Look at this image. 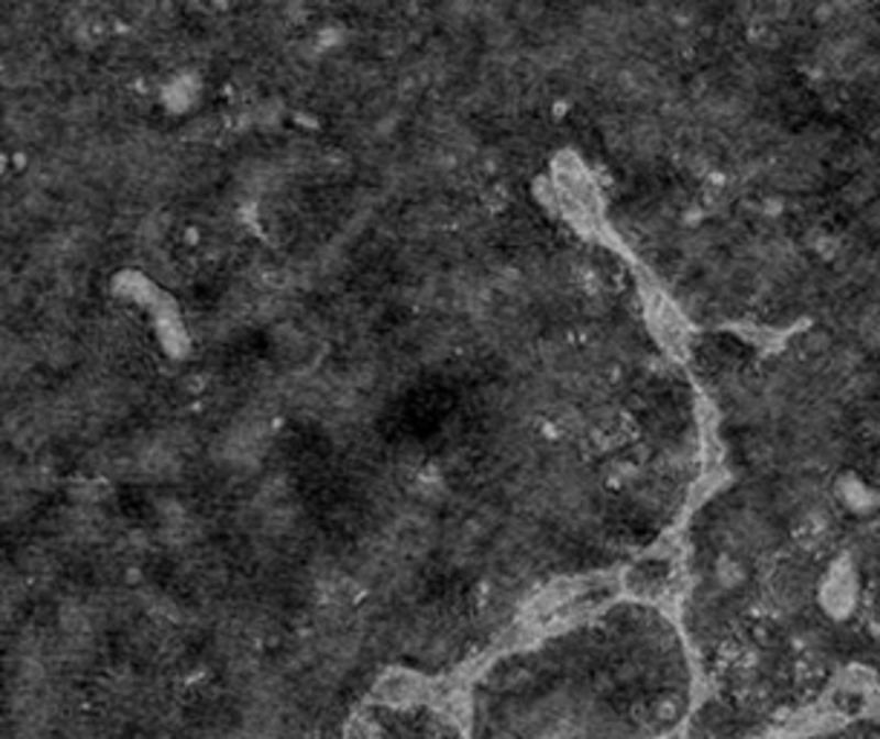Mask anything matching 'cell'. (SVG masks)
I'll return each mask as SVG.
<instances>
[{"label":"cell","instance_id":"obj_1","mask_svg":"<svg viewBox=\"0 0 880 739\" xmlns=\"http://www.w3.org/2000/svg\"><path fill=\"white\" fill-rule=\"evenodd\" d=\"M858 330H860V339H864L866 344H872L880 350V304L878 307L866 309L864 316H860Z\"/></svg>","mask_w":880,"mask_h":739},{"label":"cell","instance_id":"obj_2","mask_svg":"<svg viewBox=\"0 0 880 739\" xmlns=\"http://www.w3.org/2000/svg\"><path fill=\"white\" fill-rule=\"evenodd\" d=\"M488 739H517V737H514L512 731H497V734H491Z\"/></svg>","mask_w":880,"mask_h":739}]
</instances>
